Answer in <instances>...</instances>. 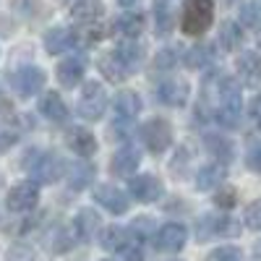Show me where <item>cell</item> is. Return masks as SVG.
Returning a JSON list of instances; mask_svg holds the SVG:
<instances>
[{"label":"cell","mask_w":261,"mask_h":261,"mask_svg":"<svg viewBox=\"0 0 261 261\" xmlns=\"http://www.w3.org/2000/svg\"><path fill=\"white\" fill-rule=\"evenodd\" d=\"M217 94H220V105L214 110V120L225 128H235L243 115V99H241V92H238L235 79L230 76L217 79Z\"/></svg>","instance_id":"6da1fadb"},{"label":"cell","mask_w":261,"mask_h":261,"mask_svg":"<svg viewBox=\"0 0 261 261\" xmlns=\"http://www.w3.org/2000/svg\"><path fill=\"white\" fill-rule=\"evenodd\" d=\"M214 21V0H186L180 29L188 37L204 34Z\"/></svg>","instance_id":"7a4b0ae2"},{"label":"cell","mask_w":261,"mask_h":261,"mask_svg":"<svg viewBox=\"0 0 261 261\" xmlns=\"http://www.w3.org/2000/svg\"><path fill=\"white\" fill-rule=\"evenodd\" d=\"M24 170L39 183H55L60 178V160L58 154H50V151H29L24 160Z\"/></svg>","instance_id":"3957f363"},{"label":"cell","mask_w":261,"mask_h":261,"mask_svg":"<svg viewBox=\"0 0 261 261\" xmlns=\"http://www.w3.org/2000/svg\"><path fill=\"white\" fill-rule=\"evenodd\" d=\"M107 110V92L99 81H89L84 86V94L79 99V115L86 120H99Z\"/></svg>","instance_id":"277c9868"},{"label":"cell","mask_w":261,"mask_h":261,"mask_svg":"<svg viewBox=\"0 0 261 261\" xmlns=\"http://www.w3.org/2000/svg\"><path fill=\"white\" fill-rule=\"evenodd\" d=\"M241 225H238L232 217H214V214H204L199 222H196V235L199 241H209V238H225V235H238Z\"/></svg>","instance_id":"5b68a950"},{"label":"cell","mask_w":261,"mask_h":261,"mask_svg":"<svg viewBox=\"0 0 261 261\" xmlns=\"http://www.w3.org/2000/svg\"><path fill=\"white\" fill-rule=\"evenodd\" d=\"M141 139H144V144H146L149 151L162 154V151L170 146V141H172V128H170L167 120H160V118L157 120H149L141 128Z\"/></svg>","instance_id":"8992f818"},{"label":"cell","mask_w":261,"mask_h":261,"mask_svg":"<svg viewBox=\"0 0 261 261\" xmlns=\"http://www.w3.org/2000/svg\"><path fill=\"white\" fill-rule=\"evenodd\" d=\"M188 241V230L180 222H170L165 227H160V232L154 235V248L162 253H178Z\"/></svg>","instance_id":"52a82bcc"},{"label":"cell","mask_w":261,"mask_h":261,"mask_svg":"<svg viewBox=\"0 0 261 261\" xmlns=\"http://www.w3.org/2000/svg\"><path fill=\"white\" fill-rule=\"evenodd\" d=\"M128 191H130V196H134L136 201H141V204H151V201L162 199L165 186H162V180L154 178V175H136L134 180H130Z\"/></svg>","instance_id":"ba28073f"},{"label":"cell","mask_w":261,"mask_h":261,"mask_svg":"<svg viewBox=\"0 0 261 261\" xmlns=\"http://www.w3.org/2000/svg\"><path fill=\"white\" fill-rule=\"evenodd\" d=\"M37 201H39L37 183H18L16 188H11L6 204H8L11 212H29V209L37 206Z\"/></svg>","instance_id":"9c48e42d"},{"label":"cell","mask_w":261,"mask_h":261,"mask_svg":"<svg viewBox=\"0 0 261 261\" xmlns=\"http://www.w3.org/2000/svg\"><path fill=\"white\" fill-rule=\"evenodd\" d=\"M157 97L167 107H183L188 99V81L186 79H167L157 89Z\"/></svg>","instance_id":"30bf717a"},{"label":"cell","mask_w":261,"mask_h":261,"mask_svg":"<svg viewBox=\"0 0 261 261\" xmlns=\"http://www.w3.org/2000/svg\"><path fill=\"white\" fill-rule=\"evenodd\" d=\"M13 81L18 86L21 97H32V94H37L42 86H45V71L37 68V65H29V68H21Z\"/></svg>","instance_id":"8fae6325"},{"label":"cell","mask_w":261,"mask_h":261,"mask_svg":"<svg viewBox=\"0 0 261 261\" xmlns=\"http://www.w3.org/2000/svg\"><path fill=\"white\" fill-rule=\"evenodd\" d=\"M94 199L113 214H125L128 212V196L120 188H115V186H99L97 193H94Z\"/></svg>","instance_id":"7c38bea8"},{"label":"cell","mask_w":261,"mask_h":261,"mask_svg":"<svg viewBox=\"0 0 261 261\" xmlns=\"http://www.w3.org/2000/svg\"><path fill=\"white\" fill-rule=\"evenodd\" d=\"M238 76H241L243 84L256 86L261 81V55L253 53V50H246L238 58Z\"/></svg>","instance_id":"4fadbf2b"},{"label":"cell","mask_w":261,"mask_h":261,"mask_svg":"<svg viewBox=\"0 0 261 261\" xmlns=\"http://www.w3.org/2000/svg\"><path fill=\"white\" fill-rule=\"evenodd\" d=\"M139 162H141V154L136 149H120V151H115V157L110 162V172L118 178H128L136 172Z\"/></svg>","instance_id":"5bb4252c"},{"label":"cell","mask_w":261,"mask_h":261,"mask_svg":"<svg viewBox=\"0 0 261 261\" xmlns=\"http://www.w3.org/2000/svg\"><path fill=\"white\" fill-rule=\"evenodd\" d=\"M134 243H139V241H134V235H130L125 227H107L102 232V248L105 251H120V253H125Z\"/></svg>","instance_id":"9a60e30c"},{"label":"cell","mask_w":261,"mask_h":261,"mask_svg":"<svg viewBox=\"0 0 261 261\" xmlns=\"http://www.w3.org/2000/svg\"><path fill=\"white\" fill-rule=\"evenodd\" d=\"M68 146L76 151L79 157H92L97 151V141H94V134H89L86 128H71L68 130Z\"/></svg>","instance_id":"2e32d148"},{"label":"cell","mask_w":261,"mask_h":261,"mask_svg":"<svg viewBox=\"0 0 261 261\" xmlns=\"http://www.w3.org/2000/svg\"><path fill=\"white\" fill-rule=\"evenodd\" d=\"M73 45H76V34L68 32V29H63V27L50 29V32L45 34V50H47L50 55L65 53V50H71Z\"/></svg>","instance_id":"e0dca14e"},{"label":"cell","mask_w":261,"mask_h":261,"mask_svg":"<svg viewBox=\"0 0 261 261\" xmlns=\"http://www.w3.org/2000/svg\"><path fill=\"white\" fill-rule=\"evenodd\" d=\"M81 79H84V60L81 58H65L58 65V81L63 86L73 89L76 84H81Z\"/></svg>","instance_id":"ac0fdd59"},{"label":"cell","mask_w":261,"mask_h":261,"mask_svg":"<svg viewBox=\"0 0 261 261\" xmlns=\"http://www.w3.org/2000/svg\"><path fill=\"white\" fill-rule=\"evenodd\" d=\"M113 110H115V118L118 120H130L134 115H139L141 110V97L136 92H120L115 97V105H113Z\"/></svg>","instance_id":"d6986e66"},{"label":"cell","mask_w":261,"mask_h":261,"mask_svg":"<svg viewBox=\"0 0 261 261\" xmlns=\"http://www.w3.org/2000/svg\"><path fill=\"white\" fill-rule=\"evenodd\" d=\"M102 13H105L102 0H81L79 6L71 8V21L73 24H94Z\"/></svg>","instance_id":"ffe728a7"},{"label":"cell","mask_w":261,"mask_h":261,"mask_svg":"<svg viewBox=\"0 0 261 261\" xmlns=\"http://www.w3.org/2000/svg\"><path fill=\"white\" fill-rule=\"evenodd\" d=\"M39 110H42V115H45L47 120H53V123H63L65 118H68V107H65V102L60 99L58 92H50V94L42 97Z\"/></svg>","instance_id":"44dd1931"},{"label":"cell","mask_w":261,"mask_h":261,"mask_svg":"<svg viewBox=\"0 0 261 261\" xmlns=\"http://www.w3.org/2000/svg\"><path fill=\"white\" fill-rule=\"evenodd\" d=\"M73 230L81 241H92L94 232L99 230V214L94 209H81L76 214V222H73Z\"/></svg>","instance_id":"7402d4cb"},{"label":"cell","mask_w":261,"mask_h":261,"mask_svg":"<svg viewBox=\"0 0 261 261\" xmlns=\"http://www.w3.org/2000/svg\"><path fill=\"white\" fill-rule=\"evenodd\" d=\"M99 71L105 73V79H107V81H113V84H120V81H125V79L130 76V71L123 65V60H120L115 53L99 58Z\"/></svg>","instance_id":"603a6c76"},{"label":"cell","mask_w":261,"mask_h":261,"mask_svg":"<svg viewBox=\"0 0 261 261\" xmlns=\"http://www.w3.org/2000/svg\"><path fill=\"white\" fill-rule=\"evenodd\" d=\"M243 42V32H241V24L235 21H225L222 29H220V50L222 53H235Z\"/></svg>","instance_id":"cb8c5ba5"},{"label":"cell","mask_w":261,"mask_h":261,"mask_svg":"<svg viewBox=\"0 0 261 261\" xmlns=\"http://www.w3.org/2000/svg\"><path fill=\"white\" fill-rule=\"evenodd\" d=\"M222 180H225V167L222 165H206V167L199 170V175H196V188L199 191H212Z\"/></svg>","instance_id":"d4e9b609"},{"label":"cell","mask_w":261,"mask_h":261,"mask_svg":"<svg viewBox=\"0 0 261 261\" xmlns=\"http://www.w3.org/2000/svg\"><path fill=\"white\" fill-rule=\"evenodd\" d=\"M94 180V165H89L86 160H81V162H73V167H71V178H68V183H71V188H76V191H81V188H86Z\"/></svg>","instance_id":"484cf974"},{"label":"cell","mask_w":261,"mask_h":261,"mask_svg":"<svg viewBox=\"0 0 261 261\" xmlns=\"http://www.w3.org/2000/svg\"><path fill=\"white\" fill-rule=\"evenodd\" d=\"M115 55L123 60V65H125L128 71H134L136 65L144 60V47L136 45V42H123V45L115 47Z\"/></svg>","instance_id":"4316f807"},{"label":"cell","mask_w":261,"mask_h":261,"mask_svg":"<svg viewBox=\"0 0 261 261\" xmlns=\"http://www.w3.org/2000/svg\"><path fill=\"white\" fill-rule=\"evenodd\" d=\"M115 27H118V32L125 34L128 39H136V37L144 32V16H141V13H125V16L118 18Z\"/></svg>","instance_id":"83f0119b"},{"label":"cell","mask_w":261,"mask_h":261,"mask_svg":"<svg viewBox=\"0 0 261 261\" xmlns=\"http://www.w3.org/2000/svg\"><path fill=\"white\" fill-rule=\"evenodd\" d=\"M214 60L212 45H196L186 53V65L188 68H206V65Z\"/></svg>","instance_id":"f1b7e54d"},{"label":"cell","mask_w":261,"mask_h":261,"mask_svg":"<svg viewBox=\"0 0 261 261\" xmlns=\"http://www.w3.org/2000/svg\"><path fill=\"white\" fill-rule=\"evenodd\" d=\"M206 261H243V253L235 246H220L206 256Z\"/></svg>","instance_id":"f546056e"},{"label":"cell","mask_w":261,"mask_h":261,"mask_svg":"<svg viewBox=\"0 0 261 261\" xmlns=\"http://www.w3.org/2000/svg\"><path fill=\"white\" fill-rule=\"evenodd\" d=\"M206 144H209V149L214 151V154H217V157H222L225 162H230V160H232V144H230L227 139L209 136V139H206Z\"/></svg>","instance_id":"4dcf8cb0"},{"label":"cell","mask_w":261,"mask_h":261,"mask_svg":"<svg viewBox=\"0 0 261 261\" xmlns=\"http://www.w3.org/2000/svg\"><path fill=\"white\" fill-rule=\"evenodd\" d=\"M154 16H157V34H170V21H172V13H170V8L165 6V3H157V8H154Z\"/></svg>","instance_id":"1f68e13d"},{"label":"cell","mask_w":261,"mask_h":261,"mask_svg":"<svg viewBox=\"0 0 261 261\" xmlns=\"http://www.w3.org/2000/svg\"><path fill=\"white\" fill-rule=\"evenodd\" d=\"M261 18V3H246L243 11H241V24L246 27H256Z\"/></svg>","instance_id":"d6a6232c"},{"label":"cell","mask_w":261,"mask_h":261,"mask_svg":"<svg viewBox=\"0 0 261 261\" xmlns=\"http://www.w3.org/2000/svg\"><path fill=\"white\" fill-rule=\"evenodd\" d=\"M243 220L251 230H261V201H253L246 206V214H243Z\"/></svg>","instance_id":"836d02e7"},{"label":"cell","mask_w":261,"mask_h":261,"mask_svg":"<svg viewBox=\"0 0 261 261\" xmlns=\"http://www.w3.org/2000/svg\"><path fill=\"white\" fill-rule=\"evenodd\" d=\"M6 261H34V251L29 246H24V243H18V246H13L8 251Z\"/></svg>","instance_id":"e575fe53"},{"label":"cell","mask_w":261,"mask_h":261,"mask_svg":"<svg viewBox=\"0 0 261 261\" xmlns=\"http://www.w3.org/2000/svg\"><path fill=\"white\" fill-rule=\"evenodd\" d=\"M246 165H248V170H253V172L261 175V141L251 144V149L246 151Z\"/></svg>","instance_id":"d590c367"},{"label":"cell","mask_w":261,"mask_h":261,"mask_svg":"<svg viewBox=\"0 0 261 261\" xmlns=\"http://www.w3.org/2000/svg\"><path fill=\"white\" fill-rule=\"evenodd\" d=\"M214 204H217V206H222V209L235 206V188L225 186L222 191H217V196H214Z\"/></svg>","instance_id":"8d00e7d4"},{"label":"cell","mask_w":261,"mask_h":261,"mask_svg":"<svg viewBox=\"0 0 261 261\" xmlns=\"http://www.w3.org/2000/svg\"><path fill=\"white\" fill-rule=\"evenodd\" d=\"M178 60V55H175V50H162V53H157V60H154V65L157 68H170L172 63Z\"/></svg>","instance_id":"74e56055"},{"label":"cell","mask_w":261,"mask_h":261,"mask_svg":"<svg viewBox=\"0 0 261 261\" xmlns=\"http://www.w3.org/2000/svg\"><path fill=\"white\" fill-rule=\"evenodd\" d=\"M16 144V136L13 134H0V151H6Z\"/></svg>","instance_id":"f35d334b"},{"label":"cell","mask_w":261,"mask_h":261,"mask_svg":"<svg viewBox=\"0 0 261 261\" xmlns=\"http://www.w3.org/2000/svg\"><path fill=\"white\" fill-rule=\"evenodd\" d=\"M253 118H256V120L261 118V94H258V97H256V102H253Z\"/></svg>","instance_id":"ab89813d"},{"label":"cell","mask_w":261,"mask_h":261,"mask_svg":"<svg viewBox=\"0 0 261 261\" xmlns=\"http://www.w3.org/2000/svg\"><path fill=\"white\" fill-rule=\"evenodd\" d=\"M118 3H120V6H136L139 0H118Z\"/></svg>","instance_id":"60d3db41"},{"label":"cell","mask_w":261,"mask_h":261,"mask_svg":"<svg viewBox=\"0 0 261 261\" xmlns=\"http://www.w3.org/2000/svg\"><path fill=\"white\" fill-rule=\"evenodd\" d=\"M60 3H65V6H71V8H73V6H79V0H60Z\"/></svg>","instance_id":"b9f144b4"},{"label":"cell","mask_w":261,"mask_h":261,"mask_svg":"<svg viewBox=\"0 0 261 261\" xmlns=\"http://www.w3.org/2000/svg\"><path fill=\"white\" fill-rule=\"evenodd\" d=\"M256 256H258V258H261V243H258V246H256Z\"/></svg>","instance_id":"7bdbcfd3"},{"label":"cell","mask_w":261,"mask_h":261,"mask_svg":"<svg viewBox=\"0 0 261 261\" xmlns=\"http://www.w3.org/2000/svg\"><path fill=\"white\" fill-rule=\"evenodd\" d=\"M258 47H261V34H258Z\"/></svg>","instance_id":"ee69618b"},{"label":"cell","mask_w":261,"mask_h":261,"mask_svg":"<svg viewBox=\"0 0 261 261\" xmlns=\"http://www.w3.org/2000/svg\"><path fill=\"white\" fill-rule=\"evenodd\" d=\"M256 123H258V128H261V118H258V120H256Z\"/></svg>","instance_id":"f6af8a7d"},{"label":"cell","mask_w":261,"mask_h":261,"mask_svg":"<svg viewBox=\"0 0 261 261\" xmlns=\"http://www.w3.org/2000/svg\"><path fill=\"white\" fill-rule=\"evenodd\" d=\"M0 186H3V175H0Z\"/></svg>","instance_id":"bcb514c9"}]
</instances>
